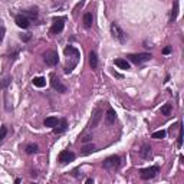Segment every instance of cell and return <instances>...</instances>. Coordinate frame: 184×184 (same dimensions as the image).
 <instances>
[{"mask_svg":"<svg viewBox=\"0 0 184 184\" xmlns=\"http://www.w3.org/2000/svg\"><path fill=\"white\" fill-rule=\"evenodd\" d=\"M15 184H20V180H19V178H16V181H15Z\"/></svg>","mask_w":184,"mask_h":184,"instance_id":"cell-34","label":"cell"},{"mask_svg":"<svg viewBox=\"0 0 184 184\" xmlns=\"http://www.w3.org/2000/svg\"><path fill=\"white\" fill-rule=\"evenodd\" d=\"M127 58L130 59L132 63H135V65H140V63L148 62L153 56H151V53H131V55H128Z\"/></svg>","mask_w":184,"mask_h":184,"instance_id":"cell-4","label":"cell"},{"mask_svg":"<svg viewBox=\"0 0 184 184\" xmlns=\"http://www.w3.org/2000/svg\"><path fill=\"white\" fill-rule=\"evenodd\" d=\"M160 171V167L158 165H153V167H148V168H144L140 171V176H141L142 180H151V178H154Z\"/></svg>","mask_w":184,"mask_h":184,"instance_id":"cell-5","label":"cell"},{"mask_svg":"<svg viewBox=\"0 0 184 184\" xmlns=\"http://www.w3.org/2000/svg\"><path fill=\"white\" fill-rule=\"evenodd\" d=\"M111 33H112L114 39L118 40L119 43H125L127 42V33L121 29V26L118 25V23H115V22L111 23Z\"/></svg>","mask_w":184,"mask_h":184,"instance_id":"cell-1","label":"cell"},{"mask_svg":"<svg viewBox=\"0 0 184 184\" xmlns=\"http://www.w3.org/2000/svg\"><path fill=\"white\" fill-rule=\"evenodd\" d=\"M140 155H141L144 160H148L151 158V147L148 144H144L141 147V150H140Z\"/></svg>","mask_w":184,"mask_h":184,"instance_id":"cell-14","label":"cell"},{"mask_svg":"<svg viewBox=\"0 0 184 184\" xmlns=\"http://www.w3.org/2000/svg\"><path fill=\"white\" fill-rule=\"evenodd\" d=\"M10 81H12V78H10V76H6L4 79H2V81H0V91H2V89H4V88H6V86H7V85L10 84Z\"/></svg>","mask_w":184,"mask_h":184,"instance_id":"cell-27","label":"cell"},{"mask_svg":"<svg viewBox=\"0 0 184 184\" xmlns=\"http://www.w3.org/2000/svg\"><path fill=\"white\" fill-rule=\"evenodd\" d=\"M23 16H26L27 19H36L38 17V12H36V9H30V10H25V12L22 13Z\"/></svg>","mask_w":184,"mask_h":184,"instance_id":"cell-20","label":"cell"},{"mask_svg":"<svg viewBox=\"0 0 184 184\" xmlns=\"http://www.w3.org/2000/svg\"><path fill=\"white\" fill-rule=\"evenodd\" d=\"M32 82H33V85L35 86H38V88H43V86L46 85V79L45 78H42V76H36V78H33Z\"/></svg>","mask_w":184,"mask_h":184,"instance_id":"cell-18","label":"cell"},{"mask_svg":"<svg viewBox=\"0 0 184 184\" xmlns=\"http://www.w3.org/2000/svg\"><path fill=\"white\" fill-rule=\"evenodd\" d=\"M73 160H75V154L69 150L61 151L58 155V161L61 164H68V163H71V161H73Z\"/></svg>","mask_w":184,"mask_h":184,"instance_id":"cell-7","label":"cell"},{"mask_svg":"<svg viewBox=\"0 0 184 184\" xmlns=\"http://www.w3.org/2000/svg\"><path fill=\"white\" fill-rule=\"evenodd\" d=\"M85 184H94V181H92L91 178H88V180H86V183H85Z\"/></svg>","mask_w":184,"mask_h":184,"instance_id":"cell-33","label":"cell"},{"mask_svg":"<svg viewBox=\"0 0 184 184\" xmlns=\"http://www.w3.org/2000/svg\"><path fill=\"white\" fill-rule=\"evenodd\" d=\"M50 85H52V88L55 89V91H58L59 94H65V92L68 91V88L65 86V85L62 84V81L59 79V78H56L55 75H52L50 76Z\"/></svg>","mask_w":184,"mask_h":184,"instance_id":"cell-9","label":"cell"},{"mask_svg":"<svg viewBox=\"0 0 184 184\" xmlns=\"http://www.w3.org/2000/svg\"><path fill=\"white\" fill-rule=\"evenodd\" d=\"M4 33H6V29H4L3 26H0V42L3 40V38H4Z\"/></svg>","mask_w":184,"mask_h":184,"instance_id":"cell-30","label":"cell"},{"mask_svg":"<svg viewBox=\"0 0 184 184\" xmlns=\"http://www.w3.org/2000/svg\"><path fill=\"white\" fill-rule=\"evenodd\" d=\"M95 151V145L94 144H89V145H85L84 147V151H82V154H85V155H88V154H91V153H94Z\"/></svg>","mask_w":184,"mask_h":184,"instance_id":"cell-24","label":"cell"},{"mask_svg":"<svg viewBox=\"0 0 184 184\" xmlns=\"http://www.w3.org/2000/svg\"><path fill=\"white\" fill-rule=\"evenodd\" d=\"M38 145H36V144H27V145H26V148H25V151L26 153H27V154H36V153H38Z\"/></svg>","mask_w":184,"mask_h":184,"instance_id":"cell-22","label":"cell"},{"mask_svg":"<svg viewBox=\"0 0 184 184\" xmlns=\"http://www.w3.org/2000/svg\"><path fill=\"white\" fill-rule=\"evenodd\" d=\"M63 53H65V56H68V58H73V61H76V62L79 61V50L71 45H68L66 48L63 49Z\"/></svg>","mask_w":184,"mask_h":184,"instance_id":"cell-10","label":"cell"},{"mask_svg":"<svg viewBox=\"0 0 184 184\" xmlns=\"http://www.w3.org/2000/svg\"><path fill=\"white\" fill-rule=\"evenodd\" d=\"M115 65L121 69H130V63L127 59H115Z\"/></svg>","mask_w":184,"mask_h":184,"instance_id":"cell-19","label":"cell"},{"mask_svg":"<svg viewBox=\"0 0 184 184\" xmlns=\"http://www.w3.org/2000/svg\"><path fill=\"white\" fill-rule=\"evenodd\" d=\"M15 22H16V25L19 26V27H22V29H27L30 26V20L26 16H23V15H17V16L15 17Z\"/></svg>","mask_w":184,"mask_h":184,"instance_id":"cell-12","label":"cell"},{"mask_svg":"<svg viewBox=\"0 0 184 184\" xmlns=\"http://www.w3.org/2000/svg\"><path fill=\"white\" fill-rule=\"evenodd\" d=\"M68 128V121L65 119V118H62V119H59L58 125L53 128V132L55 134H62V132H65Z\"/></svg>","mask_w":184,"mask_h":184,"instance_id":"cell-13","label":"cell"},{"mask_svg":"<svg viewBox=\"0 0 184 184\" xmlns=\"http://www.w3.org/2000/svg\"><path fill=\"white\" fill-rule=\"evenodd\" d=\"M102 167L105 170H118V168L121 167V157L119 155H111L107 160H104Z\"/></svg>","mask_w":184,"mask_h":184,"instance_id":"cell-2","label":"cell"},{"mask_svg":"<svg viewBox=\"0 0 184 184\" xmlns=\"http://www.w3.org/2000/svg\"><path fill=\"white\" fill-rule=\"evenodd\" d=\"M177 13H178V2H174V9L171 10V16H170V22H174L177 19Z\"/></svg>","mask_w":184,"mask_h":184,"instance_id":"cell-23","label":"cell"},{"mask_svg":"<svg viewBox=\"0 0 184 184\" xmlns=\"http://www.w3.org/2000/svg\"><path fill=\"white\" fill-rule=\"evenodd\" d=\"M165 131L164 130H160V131H155V132H153V138H155V140H161V138L165 137Z\"/></svg>","mask_w":184,"mask_h":184,"instance_id":"cell-26","label":"cell"},{"mask_svg":"<svg viewBox=\"0 0 184 184\" xmlns=\"http://www.w3.org/2000/svg\"><path fill=\"white\" fill-rule=\"evenodd\" d=\"M177 145H178V147L183 145V131H181V127H178V137H177Z\"/></svg>","mask_w":184,"mask_h":184,"instance_id":"cell-28","label":"cell"},{"mask_svg":"<svg viewBox=\"0 0 184 184\" xmlns=\"http://www.w3.org/2000/svg\"><path fill=\"white\" fill-rule=\"evenodd\" d=\"M43 61L48 66H55L59 62V55L56 50H46L43 53Z\"/></svg>","mask_w":184,"mask_h":184,"instance_id":"cell-3","label":"cell"},{"mask_svg":"<svg viewBox=\"0 0 184 184\" xmlns=\"http://www.w3.org/2000/svg\"><path fill=\"white\" fill-rule=\"evenodd\" d=\"M170 52H171V46H167V48H164V49H163V53L164 55H168Z\"/></svg>","mask_w":184,"mask_h":184,"instance_id":"cell-31","label":"cell"},{"mask_svg":"<svg viewBox=\"0 0 184 184\" xmlns=\"http://www.w3.org/2000/svg\"><path fill=\"white\" fill-rule=\"evenodd\" d=\"M115 121H117V112H115V109L108 108L107 112H105V124L107 125H114Z\"/></svg>","mask_w":184,"mask_h":184,"instance_id":"cell-11","label":"cell"},{"mask_svg":"<svg viewBox=\"0 0 184 184\" xmlns=\"http://www.w3.org/2000/svg\"><path fill=\"white\" fill-rule=\"evenodd\" d=\"M89 65H91L92 69H96L98 68V56H96V52L92 50L89 53Z\"/></svg>","mask_w":184,"mask_h":184,"instance_id":"cell-15","label":"cell"},{"mask_svg":"<svg viewBox=\"0 0 184 184\" xmlns=\"http://www.w3.org/2000/svg\"><path fill=\"white\" fill-rule=\"evenodd\" d=\"M6 134H7V127H6V125H2V127H0V144L4 141Z\"/></svg>","mask_w":184,"mask_h":184,"instance_id":"cell-25","label":"cell"},{"mask_svg":"<svg viewBox=\"0 0 184 184\" xmlns=\"http://www.w3.org/2000/svg\"><path fill=\"white\" fill-rule=\"evenodd\" d=\"M58 122H59V119L56 117H48L43 121V124H45V127H50V128H55V127L58 125Z\"/></svg>","mask_w":184,"mask_h":184,"instance_id":"cell-16","label":"cell"},{"mask_svg":"<svg viewBox=\"0 0 184 184\" xmlns=\"http://www.w3.org/2000/svg\"><path fill=\"white\" fill-rule=\"evenodd\" d=\"M171 111H173L171 104H165V105H163V107H161V114H163V115H165V117L171 115Z\"/></svg>","mask_w":184,"mask_h":184,"instance_id":"cell-21","label":"cell"},{"mask_svg":"<svg viewBox=\"0 0 184 184\" xmlns=\"http://www.w3.org/2000/svg\"><path fill=\"white\" fill-rule=\"evenodd\" d=\"M91 135H86V137H84V138H81V141L82 142H86V141H91Z\"/></svg>","mask_w":184,"mask_h":184,"instance_id":"cell-32","label":"cell"},{"mask_svg":"<svg viewBox=\"0 0 184 184\" xmlns=\"http://www.w3.org/2000/svg\"><path fill=\"white\" fill-rule=\"evenodd\" d=\"M63 26H65V17H55L52 27H50V33H61L63 30Z\"/></svg>","mask_w":184,"mask_h":184,"instance_id":"cell-8","label":"cell"},{"mask_svg":"<svg viewBox=\"0 0 184 184\" xmlns=\"http://www.w3.org/2000/svg\"><path fill=\"white\" fill-rule=\"evenodd\" d=\"M92 22H94V16H92V13H85L84 15V26L86 29H89L92 26Z\"/></svg>","mask_w":184,"mask_h":184,"instance_id":"cell-17","label":"cell"},{"mask_svg":"<svg viewBox=\"0 0 184 184\" xmlns=\"http://www.w3.org/2000/svg\"><path fill=\"white\" fill-rule=\"evenodd\" d=\"M102 109L101 108H95L94 109V112H92V118H91V121H89V128L91 130H94V128H96L98 127V124L101 122V119H102Z\"/></svg>","mask_w":184,"mask_h":184,"instance_id":"cell-6","label":"cell"},{"mask_svg":"<svg viewBox=\"0 0 184 184\" xmlns=\"http://www.w3.org/2000/svg\"><path fill=\"white\" fill-rule=\"evenodd\" d=\"M20 39L23 40V42H27V40H30V35L26 33V35H20Z\"/></svg>","mask_w":184,"mask_h":184,"instance_id":"cell-29","label":"cell"}]
</instances>
